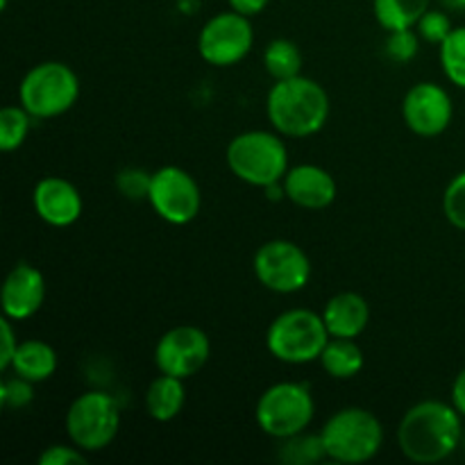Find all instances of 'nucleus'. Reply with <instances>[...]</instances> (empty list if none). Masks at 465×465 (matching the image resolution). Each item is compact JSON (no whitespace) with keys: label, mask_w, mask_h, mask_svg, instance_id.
<instances>
[{"label":"nucleus","mask_w":465,"mask_h":465,"mask_svg":"<svg viewBox=\"0 0 465 465\" xmlns=\"http://www.w3.org/2000/svg\"><path fill=\"white\" fill-rule=\"evenodd\" d=\"M461 418L454 404L440 400H422L413 404L400 420V450L413 463L431 465L445 461L463 443Z\"/></svg>","instance_id":"f257e3e1"},{"label":"nucleus","mask_w":465,"mask_h":465,"mask_svg":"<svg viewBox=\"0 0 465 465\" xmlns=\"http://www.w3.org/2000/svg\"><path fill=\"white\" fill-rule=\"evenodd\" d=\"M330 95L316 80L304 75L272 84L266 98V116L272 130L286 139H309L330 121Z\"/></svg>","instance_id":"f03ea898"},{"label":"nucleus","mask_w":465,"mask_h":465,"mask_svg":"<svg viewBox=\"0 0 465 465\" xmlns=\"http://www.w3.org/2000/svg\"><path fill=\"white\" fill-rule=\"evenodd\" d=\"M225 162L232 175L259 189L282 184L291 168L289 148L275 130H250L236 134L227 145Z\"/></svg>","instance_id":"7ed1b4c3"},{"label":"nucleus","mask_w":465,"mask_h":465,"mask_svg":"<svg viewBox=\"0 0 465 465\" xmlns=\"http://www.w3.org/2000/svg\"><path fill=\"white\" fill-rule=\"evenodd\" d=\"M327 459L336 463H368L384 445V425L372 411L361 407L339 409L321 430Z\"/></svg>","instance_id":"20e7f679"},{"label":"nucleus","mask_w":465,"mask_h":465,"mask_svg":"<svg viewBox=\"0 0 465 465\" xmlns=\"http://www.w3.org/2000/svg\"><path fill=\"white\" fill-rule=\"evenodd\" d=\"M321 313L309 309H289L271 322L266 331V348L277 361L304 366L318 361L330 341Z\"/></svg>","instance_id":"39448f33"},{"label":"nucleus","mask_w":465,"mask_h":465,"mask_svg":"<svg viewBox=\"0 0 465 465\" xmlns=\"http://www.w3.org/2000/svg\"><path fill=\"white\" fill-rule=\"evenodd\" d=\"M313 416H316V402L309 384L302 381H277L268 386L259 395L254 407L259 430L277 440L307 431Z\"/></svg>","instance_id":"423d86ee"},{"label":"nucleus","mask_w":465,"mask_h":465,"mask_svg":"<svg viewBox=\"0 0 465 465\" xmlns=\"http://www.w3.org/2000/svg\"><path fill=\"white\" fill-rule=\"evenodd\" d=\"M80 77L64 62H41L23 75L18 100L35 118H57L75 107Z\"/></svg>","instance_id":"0eeeda50"},{"label":"nucleus","mask_w":465,"mask_h":465,"mask_svg":"<svg viewBox=\"0 0 465 465\" xmlns=\"http://www.w3.org/2000/svg\"><path fill=\"white\" fill-rule=\"evenodd\" d=\"M64 427L71 443L86 454L103 452L121 430V407L104 391H86L71 402Z\"/></svg>","instance_id":"6e6552de"},{"label":"nucleus","mask_w":465,"mask_h":465,"mask_svg":"<svg viewBox=\"0 0 465 465\" xmlns=\"http://www.w3.org/2000/svg\"><path fill=\"white\" fill-rule=\"evenodd\" d=\"M252 268L259 284L280 295L298 293L312 280L309 254L298 243L286 239L266 241L254 252Z\"/></svg>","instance_id":"1a4fd4ad"},{"label":"nucleus","mask_w":465,"mask_h":465,"mask_svg":"<svg viewBox=\"0 0 465 465\" xmlns=\"http://www.w3.org/2000/svg\"><path fill=\"white\" fill-rule=\"evenodd\" d=\"M148 203L162 221L189 225L203 207V191L195 177L180 166H162L153 173Z\"/></svg>","instance_id":"9d476101"},{"label":"nucleus","mask_w":465,"mask_h":465,"mask_svg":"<svg viewBox=\"0 0 465 465\" xmlns=\"http://www.w3.org/2000/svg\"><path fill=\"white\" fill-rule=\"evenodd\" d=\"M254 45V30L248 16L234 12H221L209 18L198 36V53L207 64L218 68L236 66L250 54Z\"/></svg>","instance_id":"9b49d317"},{"label":"nucleus","mask_w":465,"mask_h":465,"mask_svg":"<svg viewBox=\"0 0 465 465\" xmlns=\"http://www.w3.org/2000/svg\"><path fill=\"white\" fill-rule=\"evenodd\" d=\"M212 357V341L207 331L193 325H180L168 330L154 345V366L163 375L189 377L198 375Z\"/></svg>","instance_id":"f8f14e48"},{"label":"nucleus","mask_w":465,"mask_h":465,"mask_svg":"<svg viewBox=\"0 0 465 465\" xmlns=\"http://www.w3.org/2000/svg\"><path fill=\"white\" fill-rule=\"evenodd\" d=\"M402 118L413 134L422 139H434L443 134L452 123V98L436 82H418L404 95Z\"/></svg>","instance_id":"ddd939ff"},{"label":"nucleus","mask_w":465,"mask_h":465,"mask_svg":"<svg viewBox=\"0 0 465 465\" xmlns=\"http://www.w3.org/2000/svg\"><path fill=\"white\" fill-rule=\"evenodd\" d=\"M32 204L36 216L50 227H71L73 223L80 221L84 209V200L77 186L59 175H45L36 182L32 191Z\"/></svg>","instance_id":"4468645a"},{"label":"nucleus","mask_w":465,"mask_h":465,"mask_svg":"<svg viewBox=\"0 0 465 465\" xmlns=\"http://www.w3.org/2000/svg\"><path fill=\"white\" fill-rule=\"evenodd\" d=\"M45 300V280L44 272L27 262H18L7 272L0 293V307L3 316L12 321H27L35 316Z\"/></svg>","instance_id":"2eb2a0df"},{"label":"nucleus","mask_w":465,"mask_h":465,"mask_svg":"<svg viewBox=\"0 0 465 465\" xmlns=\"http://www.w3.org/2000/svg\"><path fill=\"white\" fill-rule=\"evenodd\" d=\"M282 191L286 198L300 209L307 212H321L336 200L339 186L330 171L316 163H298L291 166L282 180Z\"/></svg>","instance_id":"dca6fc26"},{"label":"nucleus","mask_w":465,"mask_h":465,"mask_svg":"<svg viewBox=\"0 0 465 465\" xmlns=\"http://www.w3.org/2000/svg\"><path fill=\"white\" fill-rule=\"evenodd\" d=\"M321 316L331 339H357L371 322V307L363 295L343 291L330 298Z\"/></svg>","instance_id":"f3484780"},{"label":"nucleus","mask_w":465,"mask_h":465,"mask_svg":"<svg viewBox=\"0 0 465 465\" xmlns=\"http://www.w3.org/2000/svg\"><path fill=\"white\" fill-rule=\"evenodd\" d=\"M57 366L59 357L53 345L41 339H30L18 343L9 371L14 375L23 377V380L32 381V384H41V381H48L54 375Z\"/></svg>","instance_id":"a211bd4d"},{"label":"nucleus","mask_w":465,"mask_h":465,"mask_svg":"<svg viewBox=\"0 0 465 465\" xmlns=\"http://www.w3.org/2000/svg\"><path fill=\"white\" fill-rule=\"evenodd\" d=\"M186 404L184 380L159 372L157 380L150 381L145 391V411L153 420L171 422L182 413Z\"/></svg>","instance_id":"6ab92c4d"},{"label":"nucleus","mask_w":465,"mask_h":465,"mask_svg":"<svg viewBox=\"0 0 465 465\" xmlns=\"http://www.w3.org/2000/svg\"><path fill=\"white\" fill-rule=\"evenodd\" d=\"M318 361L334 380H352L363 371L366 357L354 339H330Z\"/></svg>","instance_id":"aec40b11"},{"label":"nucleus","mask_w":465,"mask_h":465,"mask_svg":"<svg viewBox=\"0 0 465 465\" xmlns=\"http://www.w3.org/2000/svg\"><path fill=\"white\" fill-rule=\"evenodd\" d=\"M431 0H372V14L386 32L416 27Z\"/></svg>","instance_id":"412c9836"},{"label":"nucleus","mask_w":465,"mask_h":465,"mask_svg":"<svg viewBox=\"0 0 465 465\" xmlns=\"http://www.w3.org/2000/svg\"><path fill=\"white\" fill-rule=\"evenodd\" d=\"M263 68L275 82L302 75V53L291 39H272L263 50Z\"/></svg>","instance_id":"4be33fe9"},{"label":"nucleus","mask_w":465,"mask_h":465,"mask_svg":"<svg viewBox=\"0 0 465 465\" xmlns=\"http://www.w3.org/2000/svg\"><path fill=\"white\" fill-rule=\"evenodd\" d=\"M282 463L286 465H312L322 461L327 457L325 445H322L321 431L318 434H295L291 439H284L277 452Z\"/></svg>","instance_id":"5701e85b"},{"label":"nucleus","mask_w":465,"mask_h":465,"mask_svg":"<svg viewBox=\"0 0 465 465\" xmlns=\"http://www.w3.org/2000/svg\"><path fill=\"white\" fill-rule=\"evenodd\" d=\"M32 114L23 104H7L0 109V150L14 153L25 143L30 134Z\"/></svg>","instance_id":"b1692460"},{"label":"nucleus","mask_w":465,"mask_h":465,"mask_svg":"<svg viewBox=\"0 0 465 465\" xmlns=\"http://www.w3.org/2000/svg\"><path fill=\"white\" fill-rule=\"evenodd\" d=\"M439 59L445 77L459 89H465V25L454 27L439 45Z\"/></svg>","instance_id":"393cba45"},{"label":"nucleus","mask_w":465,"mask_h":465,"mask_svg":"<svg viewBox=\"0 0 465 465\" xmlns=\"http://www.w3.org/2000/svg\"><path fill=\"white\" fill-rule=\"evenodd\" d=\"M443 213L450 225L465 232V171L450 180L443 193Z\"/></svg>","instance_id":"a878e982"},{"label":"nucleus","mask_w":465,"mask_h":465,"mask_svg":"<svg viewBox=\"0 0 465 465\" xmlns=\"http://www.w3.org/2000/svg\"><path fill=\"white\" fill-rule=\"evenodd\" d=\"M416 27L422 41H427V44H436V45L443 44V41L450 36V32L454 30L448 9H431V7L422 14V18L418 21Z\"/></svg>","instance_id":"bb28decb"},{"label":"nucleus","mask_w":465,"mask_h":465,"mask_svg":"<svg viewBox=\"0 0 465 465\" xmlns=\"http://www.w3.org/2000/svg\"><path fill=\"white\" fill-rule=\"evenodd\" d=\"M418 50H420V35H418V30H413V27H409V30L389 32V36H386V54H389L393 62H411L418 54Z\"/></svg>","instance_id":"cd10ccee"},{"label":"nucleus","mask_w":465,"mask_h":465,"mask_svg":"<svg viewBox=\"0 0 465 465\" xmlns=\"http://www.w3.org/2000/svg\"><path fill=\"white\" fill-rule=\"evenodd\" d=\"M32 381L23 380V377L14 375L9 380L3 381L0 386V402L5 409H25L27 404L35 400V389H32Z\"/></svg>","instance_id":"c85d7f7f"},{"label":"nucleus","mask_w":465,"mask_h":465,"mask_svg":"<svg viewBox=\"0 0 465 465\" xmlns=\"http://www.w3.org/2000/svg\"><path fill=\"white\" fill-rule=\"evenodd\" d=\"M150 180H153V173H145L141 168H125V171L118 173L116 186L125 198L148 200Z\"/></svg>","instance_id":"c756f323"},{"label":"nucleus","mask_w":465,"mask_h":465,"mask_svg":"<svg viewBox=\"0 0 465 465\" xmlns=\"http://www.w3.org/2000/svg\"><path fill=\"white\" fill-rule=\"evenodd\" d=\"M41 465H73V463H86V452L77 445H50L41 452Z\"/></svg>","instance_id":"7c9ffc66"},{"label":"nucleus","mask_w":465,"mask_h":465,"mask_svg":"<svg viewBox=\"0 0 465 465\" xmlns=\"http://www.w3.org/2000/svg\"><path fill=\"white\" fill-rule=\"evenodd\" d=\"M0 327H3V339H0V371H9L14 354H16L18 350V339L16 334H14L12 318L5 316Z\"/></svg>","instance_id":"2f4dec72"},{"label":"nucleus","mask_w":465,"mask_h":465,"mask_svg":"<svg viewBox=\"0 0 465 465\" xmlns=\"http://www.w3.org/2000/svg\"><path fill=\"white\" fill-rule=\"evenodd\" d=\"M268 3H271V0H227L230 9H234V12L243 14V16L248 18L259 16V14L268 7Z\"/></svg>","instance_id":"473e14b6"},{"label":"nucleus","mask_w":465,"mask_h":465,"mask_svg":"<svg viewBox=\"0 0 465 465\" xmlns=\"http://www.w3.org/2000/svg\"><path fill=\"white\" fill-rule=\"evenodd\" d=\"M452 404L459 413L465 418V368L457 375L452 384Z\"/></svg>","instance_id":"72a5a7b5"},{"label":"nucleus","mask_w":465,"mask_h":465,"mask_svg":"<svg viewBox=\"0 0 465 465\" xmlns=\"http://www.w3.org/2000/svg\"><path fill=\"white\" fill-rule=\"evenodd\" d=\"M440 5L448 12H465V0H440Z\"/></svg>","instance_id":"f704fd0d"},{"label":"nucleus","mask_w":465,"mask_h":465,"mask_svg":"<svg viewBox=\"0 0 465 465\" xmlns=\"http://www.w3.org/2000/svg\"><path fill=\"white\" fill-rule=\"evenodd\" d=\"M0 9H7V0H0Z\"/></svg>","instance_id":"c9c22d12"},{"label":"nucleus","mask_w":465,"mask_h":465,"mask_svg":"<svg viewBox=\"0 0 465 465\" xmlns=\"http://www.w3.org/2000/svg\"><path fill=\"white\" fill-rule=\"evenodd\" d=\"M461 445H463V448H465V434H463V443H461Z\"/></svg>","instance_id":"e433bc0d"}]
</instances>
